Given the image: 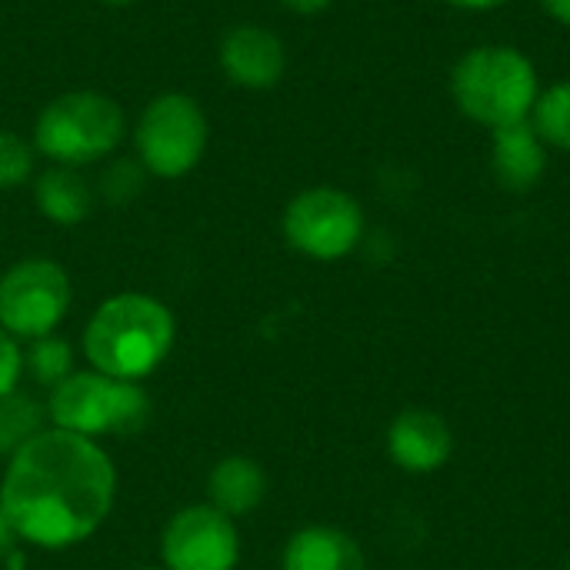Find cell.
Masks as SVG:
<instances>
[{
  "label": "cell",
  "instance_id": "obj_1",
  "mask_svg": "<svg viewBox=\"0 0 570 570\" xmlns=\"http://www.w3.org/2000/svg\"><path fill=\"white\" fill-rule=\"evenodd\" d=\"M117 471L110 454L83 434L40 431L10 454L0 508L17 534L43 551L94 538L114 511Z\"/></svg>",
  "mask_w": 570,
  "mask_h": 570
},
{
  "label": "cell",
  "instance_id": "obj_2",
  "mask_svg": "<svg viewBox=\"0 0 570 570\" xmlns=\"http://www.w3.org/2000/svg\"><path fill=\"white\" fill-rule=\"evenodd\" d=\"M174 314L150 294L124 291L107 297L87 321L83 357L117 381H144L174 347Z\"/></svg>",
  "mask_w": 570,
  "mask_h": 570
},
{
  "label": "cell",
  "instance_id": "obj_3",
  "mask_svg": "<svg viewBox=\"0 0 570 570\" xmlns=\"http://www.w3.org/2000/svg\"><path fill=\"white\" fill-rule=\"evenodd\" d=\"M538 94L534 63L511 43L471 47L451 70V97L458 110L488 130L528 120Z\"/></svg>",
  "mask_w": 570,
  "mask_h": 570
},
{
  "label": "cell",
  "instance_id": "obj_4",
  "mask_svg": "<svg viewBox=\"0 0 570 570\" xmlns=\"http://www.w3.org/2000/svg\"><path fill=\"white\" fill-rule=\"evenodd\" d=\"M124 107L100 90H67L47 100L33 120V150L60 167H87L120 147Z\"/></svg>",
  "mask_w": 570,
  "mask_h": 570
},
{
  "label": "cell",
  "instance_id": "obj_5",
  "mask_svg": "<svg viewBox=\"0 0 570 570\" xmlns=\"http://www.w3.org/2000/svg\"><path fill=\"white\" fill-rule=\"evenodd\" d=\"M150 397L137 381H117L100 371H73L53 387L47 414L53 428L83 438H134L150 421Z\"/></svg>",
  "mask_w": 570,
  "mask_h": 570
},
{
  "label": "cell",
  "instance_id": "obj_6",
  "mask_svg": "<svg viewBox=\"0 0 570 570\" xmlns=\"http://www.w3.org/2000/svg\"><path fill=\"white\" fill-rule=\"evenodd\" d=\"M210 120L204 107L180 90L157 94L137 117L134 150L137 164L160 180L187 177L207 154Z\"/></svg>",
  "mask_w": 570,
  "mask_h": 570
},
{
  "label": "cell",
  "instance_id": "obj_7",
  "mask_svg": "<svg viewBox=\"0 0 570 570\" xmlns=\"http://www.w3.org/2000/svg\"><path fill=\"white\" fill-rule=\"evenodd\" d=\"M70 277L50 257H23L0 274V327L17 341H40L70 311Z\"/></svg>",
  "mask_w": 570,
  "mask_h": 570
},
{
  "label": "cell",
  "instance_id": "obj_8",
  "mask_svg": "<svg viewBox=\"0 0 570 570\" xmlns=\"http://www.w3.org/2000/svg\"><path fill=\"white\" fill-rule=\"evenodd\" d=\"M284 240L311 261H341L364 237V210L341 187H307L284 207Z\"/></svg>",
  "mask_w": 570,
  "mask_h": 570
},
{
  "label": "cell",
  "instance_id": "obj_9",
  "mask_svg": "<svg viewBox=\"0 0 570 570\" xmlns=\"http://www.w3.org/2000/svg\"><path fill=\"white\" fill-rule=\"evenodd\" d=\"M167 570H234L240 561V534L234 518L214 504L177 511L160 538Z\"/></svg>",
  "mask_w": 570,
  "mask_h": 570
},
{
  "label": "cell",
  "instance_id": "obj_10",
  "mask_svg": "<svg viewBox=\"0 0 570 570\" xmlns=\"http://www.w3.org/2000/svg\"><path fill=\"white\" fill-rule=\"evenodd\" d=\"M220 70L234 87L244 90H271L281 83L287 70L284 40L261 23H237L224 33L217 50Z\"/></svg>",
  "mask_w": 570,
  "mask_h": 570
},
{
  "label": "cell",
  "instance_id": "obj_11",
  "mask_svg": "<svg viewBox=\"0 0 570 570\" xmlns=\"http://www.w3.org/2000/svg\"><path fill=\"white\" fill-rule=\"evenodd\" d=\"M451 448L454 438L448 421L428 407H407L387 428V454L407 474L441 471L451 458Z\"/></svg>",
  "mask_w": 570,
  "mask_h": 570
},
{
  "label": "cell",
  "instance_id": "obj_12",
  "mask_svg": "<svg viewBox=\"0 0 570 570\" xmlns=\"http://www.w3.org/2000/svg\"><path fill=\"white\" fill-rule=\"evenodd\" d=\"M548 170V144L538 137L531 117L491 130V174L511 194H528Z\"/></svg>",
  "mask_w": 570,
  "mask_h": 570
},
{
  "label": "cell",
  "instance_id": "obj_13",
  "mask_svg": "<svg viewBox=\"0 0 570 570\" xmlns=\"http://www.w3.org/2000/svg\"><path fill=\"white\" fill-rule=\"evenodd\" d=\"M284 570H367V558L361 544L327 524H311L301 528L281 558Z\"/></svg>",
  "mask_w": 570,
  "mask_h": 570
},
{
  "label": "cell",
  "instance_id": "obj_14",
  "mask_svg": "<svg viewBox=\"0 0 570 570\" xmlns=\"http://www.w3.org/2000/svg\"><path fill=\"white\" fill-rule=\"evenodd\" d=\"M207 494L217 511H224L227 518H244L250 511H257L267 498V474L254 458L244 454H230L224 461L214 464L210 478H207Z\"/></svg>",
  "mask_w": 570,
  "mask_h": 570
},
{
  "label": "cell",
  "instance_id": "obj_15",
  "mask_svg": "<svg viewBox=\"0 0 570 570\" xmlns=\"http://www.w3.org/2000/svg\"><path fill=\"white\" fill-rule=\"evenodd\" d=\"M33 200H37V210L50 224H60V227L80 224L94 210V190H90V184L80 177L77 167H60V164H53L50 170H43L37 177Z\"/></svg>",
  "mask_w": 570,
  "mask_h": 570
},
{
  "label": "cell",
  "instance_id": "obj_16",
  "mask_svg": "<svg viewBox=\"0 0 570 570\" xmlns=\"http://www.w3.org/2000/svg\"><path fill=\"white\" fill-rule=\"evenodd\" d=\"M531 124L548 147L570 150V80H558L538 94Z\"/></svg>",
  "mask_w": 570,
  "mask_h": 570
},
{
  "label": "cell",
  "instance_id": "obj_17",
  "mask_svg": "<svg viewBox=\"0 0 570 570\" xmlns=\"http://www.w3.org/2000/svg\"><path fill=\"white\" fill-rule=\"evenodd\" d=\"M40 431H47L43 428V407L33 397H27L20 391L0 397V451L13 454L27 441H33Z\"/></svg>",
  "mask_w": 570,
  "mask_h": 570
},
{
  "label": "cell",
  "instance_id": "obj_18",
  "mask_svg": "<svg viewBox=\"0 0 570 570\" xmlns=\"http://www.w3.org/2000/svg\"><path fill=\"white\" fill-rule=\"evenodd\" d=\"M23 367H30L37 384L57 387L73 374V351L67 341L47 334L40 341H30V351L23 354Z\"/></svg>",
  "mask_w": 570,
  "mask_h": 570
},
{
  "label": "cell",
  "instance_id": "obj_19",
  "mask_svg": "<svg viewBox=\"0 0 570 570\" xmlns=\"http://www.w3.org/2000/svg\"><path fill=\"white\" fill-rule=\"evenodd\" d=\"M33 144L17 130H0V190H17L33 174Z\"/></svg>",
  "mask_w": 570,
  "mask_h": 570
},
{
  "label": "cell",
  "instance_id": "obj_20",
  "mask_svg": "<svg viewBox=\"0 0 570 570\" xmlns=\"http://www.w3.org/2000/svg\"><path fill=\"white\" fill-rule=\"evenodd\" d=\"M23 347L13 334H7L0 327V397L13 394L20 387V377H23Z\"/></svg>",
  "mask_w": 570,
  "mask_h": 570
},
{
  "label": "cell",
  "instance_id": "obj_21",
  "mask_svg": "<svg viewBox=\"0 0 570 570\" xmlns=\"http://www.w3.org/2000/svg\"><path fill=\"white\" fill-rule=\"evenodd\" d=\"M284 10H291V13H304V17H311V13H321V10H327L334 0H277Z\"/></svg>",
  "mask_w": 570,
  "mask_h": 570
},
{
  "label": "cell",
  "instance_id": "obj_22",
  "mask_svg": "<svg viewBox=\"0 0 570 570\" xmlns=\"http://www.w3.org/2000/svg\"><path fill=\"white\" fill-rule=\"evenodd\" d=\"M444 3H451V7H458V10L484 13V10H498V7H504V3H511V0H444Z\"/></svg>",
  "mask_w": 570,
  "mask_h": 570
},
{
  "label": "cell",
  "instance_id": "obj_23",
  "mask_svg": "<svg viewBox=\"0 0 570 570\" xmlns=\"http://www.w3.org/2000/svg\"><path fill=\"white\" fill-rule=\"evenodd\" d=\"M541 7L548 10L551 20H558L561 27H570V0H541Z\"/></svg>",
  "mask_w": 570,
  "mask_h": 570
},
{
  "label": "cell",
  "instance_id": "obj_24",
  "mask_svg": "<svg viewBox=\"0 0 570 570\" xmlns=\"http://www.w3.org/2000/svg\"><path fill=\"white\" fill-rule=\"evenodd\" d=\"M13 544H17V534H13V528H10V521H7V514L0 508V558H7L13 551Z\"/></svg>",
  "mask_w": 570,
  "mask_h": 570
},
{
  "label": "cell",
  "instance_id": "obj_25",
  "mask_svg": "<svg viewBox=\"0 0 570 570\" xmlns=\"http://www.w3.org/2000/svg\"><path fill=\"white\" fill-rule=\"evenodd\" d=\"M97 3H104V7H130L137 0H97Z\"/></svg>",
  "mask_w": 570,
  "mask_h": 570
},
{
  "label": "cell",
  "instance_id": "obj_26",
  "mask_svg": "<svg viewBox=\"0 0 570 570\" xmlns=\"http://www.w3.org/2000/svg\"><path fill=\"white\" fill-rule=\"evenodd\" d=\"M134 570H167V568H150V564H147V568H134Z\"/></svg>",
  "mask_w": 570,
  "mask_h": 570
},
{
  "label": "cell",
  "instance_id": "obj_27",
  "mask_svg": "<svg viewBox=\"0 0 570 570\" xmlns=\"http://www.w3.org/2000/svg\"><path fill=\"white\" fill-rule=\"evenodd\" d=\"M568 570H570V568H568Z\"/></svg>",
  "mask_w": 570,
  "mask_h": 570
}]
</instances>
